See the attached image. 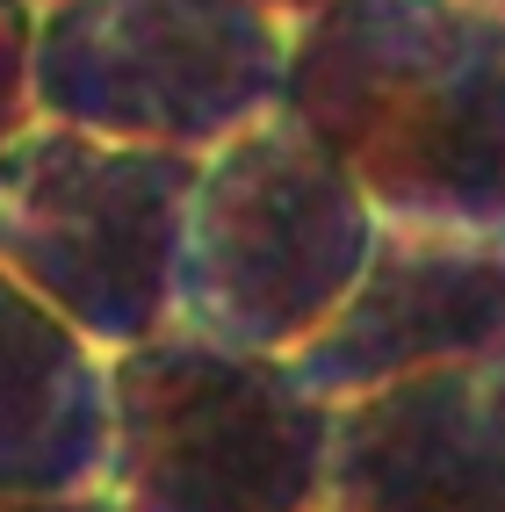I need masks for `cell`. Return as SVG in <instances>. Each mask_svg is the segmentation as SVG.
Returning a JSON list of instances; mask_svg holds the SVG:
<instances>
[{"mask_svg":"<svg viewBox=\"0 0 505 512\" xmlns=\"http://www.w3.org/2000/svg\"><path fill=\"white\" fill-rule=\"evenodd\" d=\"M282 109L383 224H505V15L469 0H332L289 29Z\"/></svg>","mask_w":505,"mask_h":512,"instance_id":"6da1fadb","label":"cell"},{"mask_svg":"<svg viewBox=\"0 0 505 512\" xmlns=\"http://www.w3.org/2000/svg\"><path fill=\"white\" fill-rule=\"evenodd\" d=\"M376 202L289 109L217 145L181 231L174 325L239 354L296 361L376 253Z\"/></svg>","mask_w":505,"mask_h":512,"instance_id":"7a4b0ae2","label":"cell"},{"mask_svg":"<svg viewBox=\"0 0 505 512\" xmlns=\"http://www.w3.org/2000/svg\"><path fill=\"white\" fill-rule=\"evenodd\" d=\"M116 448L109 498L123 512H325L332 404L296 375L217 347L188 325L109 354Z\"/></svg>","mask_w":505,"mask_h":512,"instance_id":"3957f363","label":"cell"},{"mask_svg":"<svg viewBox=\"0 0 505 512\" xmlns=\"http://www.w3.org/2000/svg\"><path fill=\"white\" fill-rule=\"evenodd\" d=\"M195 174L188 152L109 145L37 116L0 152V275L101 354L145 347L174 325Z\"/></svg>","mask_w":505,"mask_h":512,"instance_id":"277c9868","label":"cell"},{"mask_svg":"<svg viewBox=\"0 0 505 512\" xmlns=\"http://www.w3.org/2000/svg\"><path fill=\"white\" fill-rule=\"evenodd\" d=\"M289 29L239 0H65L37 15L29 109L109 145L210 159L282 109Z\"/></svg>","mask_w":505,"mask_h":512,"instance_id":"5b68a950","label":"cell"},{"mask_svg":"<svg viewBox=\"0 0 505 512\" xmlns=\"http://www.w3.org/2000/svg\"><path fill=\"white\" fill-rule=\"evenodd\" d=\"M491 354H505V224H383L354 296L296 354V375L340 412L412 375H441Z\"/></svg>","mask_w":505,"mask_h":512,"instance_id":"8992f818","label":"cell"},{"mask_svg":"<svg viewBox=\"0 0 505 512\" xmlns=\"http://www.w3.org/2000/svg\"><path fill=\"white\" fill-rule=\"evenodd\" d=\"M332 512H505V354L340 404Z\"/></svg>","mask_w":505,"mask_h":512,"instance_id":"52a82bcc","label":"cell"},{"mask_svg":"<svg viewBox=\"0 0 505 512\" xmlns=\"http://www.w3.org/2000/svg\"><path fill=\"white\" fill-rule=\"evenodd\" d=\"M109 448V354L0 275V498H94L109 491Z\"/></svg>","mask_w":505,"mask_h":512,"instance_id":"ba28073f","label":"cell"},{"mask_svg":"<svg viewBox=\"0 0 505 512\" xmlns=\"http://www.w3.org/2000/svg\"><path fill=\"white\" fill-rule=\"evenodd\" d=\"M29 44H37V8L0 0V152L37 123V109H29Z\"/></svg>","mask_w":505,"mask_h":512,"instance_id":"9c48e42d","label":"cell"},{"mask_svg":"<svg viewBox=\"0 0 505 512\" xmlns=\"http://www.w3.org/2000/svg\"><path fill=\"white\" fill-rule=\"evenodd\" d=\"M0 512H123V505L94 491V498H0Z\"/></svg>","mask_w":505,"mask_h":512,"instance_id":"30bf717a","label":"cell"},{"mask_svg":"<svg viewBox=\"0 0 505 512\" xmlns=\"http://www.w3.org/2000/svg\"><path fill=\"white\" fill-rule=\"evenodd\" d=\"M239 8H260V15H275L282 29H296V22H311V15H325L332 0H239Z\"/></svg>","mask_w":505,"mask_h":512,"instance_id":"8fae6325","label":"cell"},{"mask_svg":"<svg viewBox=\"0 0 505 512\" xmlns=\"http://www.w3.org/2000/svg\"><path fill=\"white\" fill-rule=\"evenodd\" d=\"M469 8H484V15H505V0H469Z\"/></svg>","mask_w":505,"mask_h":512,"instance_id":"7c38bea8","label":"cell"},{"mask_svg":"<svg viewBox=\"0 0 505 512\" xmlns=\"http://www.w3.org/2000/svg\"><path fill=\"white\" fill-rule=\"evenodd\" d=\"M22 8H37V15H44V8H65V0H22Z\"/></svg>","mask_w":505,"mask_h":512,"instance_id":"4fadbf2b","label":"cell"},{"mask_svg":"<svg viewBox=\"0 0 505 512\" xmlns=\"http://www.w3.org/2000/svg\"><path fill=\"white\" fill-rule=\"evenodd\" d=\"M325 512H332V505H325Z\"/></svg>","mask_w":505,"mask_h":512,"instance_id":"5bb4252c","label":"cell"}]
</instances>
